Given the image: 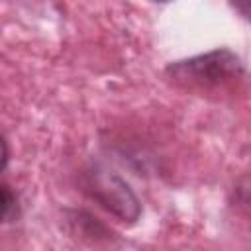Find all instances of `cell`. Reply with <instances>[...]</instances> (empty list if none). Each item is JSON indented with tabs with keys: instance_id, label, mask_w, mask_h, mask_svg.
Here are the masks:
<instances>
[{
	"instance_id": "5b68a950",
	"label": "cell",
	"mask_w": 251,
	"mask_h": 251,
	"mask_svg": "<svg viewBox=\"0 0 251 251\" xmlns=\"http://www.w3.org/2000/svg\"><path fill=\"white\" fill-rule=\"evenodd\" d=\"M237 14H241V18H245L247 22H251V0H241V2H231L229 4Z\"/></svg>"
},
{
	"instance_id": "277c9868",
	"label": "cell",
	"mask_w": 251,
	"mask_h": 251,
	"mask_svg": "<svg viewBox=\"0 0 251 251\" xmlns=\"http://www.w3.org/2000/svg\"><path fill=\"white\" fill-rule=\"evenodd\" d=\"M18 218H20V200H18V194L4 180L2 182V222L4 224H10V222H18Z\"/></svg>"
},
{
	"instance_id": "3957f363",
	"label": "cell",
	"mask_w": 251,
	"mask_h": 251,
	"mask_svg": "<svg viewBox=\"0 0 251 251\" xmlns=\"http://www.w3.org/2000/svg\"><path fill=\"white\" fill-rule=\"evenodd\" d=\"M71 222L75 226H82L80 233L82 237H90L94 241L98 239H110L112 231H108V227L98 222V218H92L88 212H75V218H71Z\"/></svg>"
},
{
	"instance_id": "8992f818",
	"label": "cell",
	"mask_w": 251,
	"mask_h": 251,
	"mask_svg": "<svg viewBox=\"0 0 251 251\" xmlns=\"http://www.w3.org/2000/svg\"><path fill=\"white\" fill-rule=\"evenodd\" d=\"M8 161H10V149H8V139L2 137V173L6 171L8 167Z\"/></svg>"
},
{
	"instance_id": "7a4b0ae2",
	"label": "cell",
	"mask_w": 251,
	"mask_h": 251,
	"mask_svg": "<svg viewBox=\"0 0 251 251\" xmlns=\"http://www.w3.org/2000/svg\"><path fill=\"white\" fill-rule=\"evenodd\" d=\"M80 192L124 224H135L141 218V202L129 182L104 163H88L78 175Z\"/></svg>"
},
{
	"instance_id": "6da1fadb",
	"label": "cell",
	"mask_w": 251,
	"mask_h": 251,
	"mask_svg": "<svg viewBox=\"0 0 251 251\" xmlns=\"http://www.w3.org/2000/svg\"><path fill=\"white\" fill-rule=\"evenodd\" d=\"M243 73H245V65L241 57L227 47H216L212 51L188 59L173 61L165 69V75L175 84L184 88H198V90H212L229 84L241 78Z\"/></svg>"
}]
</instances>
